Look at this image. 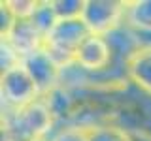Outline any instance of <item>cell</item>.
I'll return each mask as SVG.
<instances>
[{"instance_id":"1","label":"cell","mask_w":151,"mask_h":141,"mask_svg":"<svg viewBox=\"0 0 151 141\" xmlns=\"http://www.w3.org/2000/svg\"><path fill=\"white\" fill-rule=\"evenodd\" d=\"M55 115L44 96L25 107L6 113L2 141H42L55 126Z\"/></svg>"},{"instance_id":"2","label":"cell","mask_w":151,"mask_h":141,"mask_svg":"<svg viewBox=\"0 0 151 141\" xmlns=\"http://www.w3.org/2000/svg\"><path fill=\"white\" fill-rule=\"evenodd\" d=\"M89 34H91V30L87 28L81 17L57 21L45 36L44 49L64 72V70L76 66V53H78L81 41Z\"/></svg>"},{"instance_id":"3","label":"cell","mask_w":151,"mask_h":141,"mask_svg":"<svg viewBox=\"0 0 151 141\" xmlns=\"http://www.w3.org/2000/svg\"><path fill=\"white\" fill-rule=\"evenodd\" d=\"M0 92H2V102L9 107V111L25 107L42 98L36 81L32 79V75L28 73L23 62H17L2 70Z\"/></svg>"},{"instance_id":"4","label":"cell","mask_w":151,"mask_h":141,"mask_svg":"<svg viewBox=\"0 0 151 141\" xmlns=\"http://www.w3.org/2000/svg\"><path fill=\"white\" fill-rule=\"evenodd\" d=\"M127 9L129 2L123 0H85L81 19L91 34L110 36L125 23Z\"/></svg>"},{"instance_id":"5","label":"cell","mask_w":151,"mask_h":141,"mask_svg":"<svg viewBox=\"0 0 151 141\" xmlns=\"http://www.w3.org/2000/svg\"><path fill=\"white\" fill-rule=\"evenodd\" d=\"M115 58V47L110 36L89 34L76 53V68L85 73H106Z\"/></svg>"},{"instance_id":"6","label":"cell","mask_w":151,"mask_h":141,"mask_svg":"<svg viewBox=\"0 0 151 141\" xmlns=\"http://www.w3.org/2000/svg\"><path fill=\"white\" fill-rule=\"evenodd\" d=\"M28 70V73L32 75V79L36 81L38 88H40L42 96L53 92L57 87H60V79H63V70L59 68V64L47 55V51L42 49L34 51V53L27 55L21 60Z\"/></svg>"},{"instance_id":"7","label":"cell","mask_w":151,"mask_h":141,"mask_svg":"<svg viewBox=\"0 0 151 141\" xmlns=\"http://www.w3.org/2000/svg\"><path fill=\"white\" fill-rule=\"evenodd\" d=\"M125 73L136 88L151 96V43L138 45L132 51L127 58Z\"/></svg>"},{"instance_id":"8","label":"cell","mask_w":151,"mask_h":141,"mask_svg":"<svg viewBox=\"0 0 151 141\" xmlns=\"http://www.w3.org/2000/svg\"><path fill=\"white\" fill-rule=\"evenodd\" d=\"M85 130L89 141H134L130 132L115 122H96L93 126H85Z\"/></svg>"},{"instance_id":"9","label":"cell","mask_w":151,"mask_h":141,"mask_svg":"<svg viewBox=\"0 0 151 141\" xmlns=\"http://www.w3.org/2000/svg\"><path fill=\"white\" fill-rule=\"evenodd\" d=\"M125 23L138 32H151V0L129 2Z\"/></svg>"},{"instance_id":"10","label":"cell","mask_w":151,"mask_h":141,"mask_svg":"<svg viewBox=\"0 0 151 141\" xmlns=\"http://www.w3.org/2000/svg\"><path fill=\"white\" fill-rule=\"evenodd\" d=\"M57 21H68V19H79L83 15L85 0H49Z\"/></svg>"},{"instance_id":"11","label":"cell","mask_w":151,"mask_h":141,"mask_svg":"<svg viewBox=\"0 0 151 141\" xmlns=\"http://www.w3.org/2000/svg\"><path fill=\"white\" fill-rule=\"evenodd\" d=\"M40 6L42 2H38V0H6V2H2V8H6L13 19H30L40 9Z\"/></svg>"},{"instance_id":"12","label":"cell","mask_w":151,"mask_h":141,"mask_svg":"<svg viewBox=\"0 0 151 141\" xmlns=\"http://www.w3.org/2000/svg\"><path fill=\"white\" fill-rule=\"evenodd\" d=\"M51 141H89V137H87V130H85V126L68 124L66 128L60 130Z\"/></svg>"},{"instance_id":"13","label":"cell","mask_w":151,"mask_h":141,"mask_svg":"<svg viewBox=\"0 0 151 141\" xmlns=\"http://www.w3.org/2000/svg\"><path fill=\"white\" fill-rule=\"evenodd\" d=\"M134 141H151V135H144V134H138V135H132Z\"/></svg>"},{"instance_id":"14","label":"cell","mask_w":151,"mask_h":141,"mask_svg":"<svg viewBox=\"0 0 151 141\" xmlns=\"http://www.w3.org/2000/svg\"><path fill=\"white\" fill-rule=\"evenodd\" d=\"M42 141H51V139H42Z\"/></svg>"}]
</instances>
